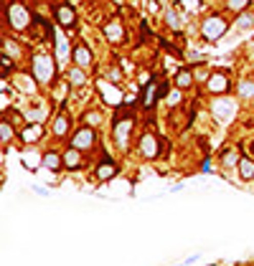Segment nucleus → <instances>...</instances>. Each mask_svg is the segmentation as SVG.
Segmentation results:
<instances>
[{
  "mask_svg": "<svg viewBox=\"0 0 254 266\" xmlns=\"http://www.w3.org/2000/svg\"><path fill=\"white\" fill-rule=\"evenodd\" d=\"M28 122H36V125H41L44 122V117H46V107H38V109H31L28 114Z\"/></svg>",
  "mask_w": 254,
  "mask_h": 266,
  "instance_id": "obj_27",
  "label": "nucleus"
},
{
  "mask_svg": "<svg viewBox=\"0 0 254 266\" xmlns=\"http://www.w3.org/2000/svg\"><path fill=\"white\" fill-rule=\"evenodd\" d=\"M165 20H168V26H171V28H181V26H183V20H181V18H178V13H173V10H168V13H165Z\"/></svg>",
  "mask_w": 254,
  "mask_h": 266,
  "instance_id": "obj_30",
  "label": "nucleus"
},
{
  "mask_svg": "<svg viewBox=\"0 0 254 266\" xmlns=\"http://www.w3.org/2000/svg\"><path fill=\"white\" fill-rule=\"evenodd\" d=\"M13 127H10V122H8V119H3V122H0V139H3V144H8V142H10V139H13Z\"/></svg>",
  "mask_w": 254,
  "mask_h": 266,
  "instance_id": "obj_23",
  "label": "nucleus"
},
{
  "mask_svg": "<svg viewBox=\"0 0 254 266\" xmlns=\"http://www.w3.org/2000/svg\"><path fill=\"white\" fill-rule=\"evenodd\" d=\"M237 91H239V96H244V99H252V96H254V81H239Z\"/></svg>",
  "mask_w": 254,
  "mask_h": 266,
  "instance_id": "obj_24",
  "label": "nucleus"
},
{
  "mask_svg": "<svg viewBox=\"0 0 254 266\" xmlns=\"http://www.w3.org/2000/svg\"><path fill=\"white\" fill-rule=\"evenodd\" d=\"M247 3L249 0H229V8L231 10H242V8H247Z\"/></svg>",
  "mask_w": 254,
  "mask_h": 266,
  "instance_id": "obj_33",
  "label": "nucleus"
},
{
  "mask_svg": "<svg viewBox=\"0 0 254 266\" xmlns=\"http://www.w3.org/2000/svg\"><path fill=\"white\" fill-rule=\"evenodd\" d=\"M158 94H160V84H150L147 89H145V96H142V104L150 109L153 104H155V99H158Z\"/></svg>",
  "mask_w": 254,
  "mask_h": 266,
  "instance_id": "obj_20",
  "label": "nucleus"
},
{
  "mask_svg": "<svg viewBox=\"0 0 254 266\" xmlns=\"http://www.w3.org/2000/svg\"><path fill=\"white\" fill-rule=\"evenodd\" d=\"M41 134H44V127H41V125H36V122H31V125L20 132V139H23L26 144H36V142L41 139Z\"/></svg>",
  "mask_w": 254,
  "mask_h": 266,
  "instance_id": "obj_16",
  "label": "nucleus"
},
{
  "mask_svg": "<svg viewBox=\"0 0 254 266\" xmlns=\"http://www.w3.org/2000/svg\"><path fill=\"white\" fill-rule=\"evenodd\" d=\"M20 162H23V167H28V170H38V167L44 165V155H38L33 147H28V150L20 152Z\"/></svg>",
  "mask_w": 254,
  "mask_h": 266,
  "instance_id": "obj_11",
  "label": "nucleus"
},
{
  "mask_svg": "<svg viewBox=\"0 0 254 266\" xmlns=\"http://www.w3.org/2000/svg\"><path fill=\"white\" fill-rule=\"evenodd\" d=\"M5 15H8V23L13 31H28L33 23V15L20 3H10V8H5Z\"/></svg>",
  "mask_w": 254,
  "mask_h": 266,
  "instance_id": "obj_1",
  "label": "nucleus"
},
{
  "mask_svg": "<svg viewBox=\"0 0 254 266\" xmlns=\"http://www.w3.org/2000/svg\"><path fill=\"white\" fill-rule=\"evenodd\" d=\"M176 86H178V89H188V86H193V74H190L188 68H183V71L176 74Z\"/></svg>",
  "mask_w": 254,
  "mask_h": 266,
  "instance_id": "obj_21",
  "label": "nucleus"
},
{
  "mask_svg": "<svg viewBox=\"0 0 254 266\" xmlns=\"http://www.w3.org/2000/svg\"><path fill=\"white\" fill-rule=\"evenodd\" d=\"M81 150H76V147H69L66 152H64V167H69V170H76V167H81Z\"/></svg>",
  "mask_w": 254,
  "mask_h": 266,
  "instance_id": "obj_17",
  "label": "nucleus"
},
{
  "mask_svg": "<svg viewBox=\"0 0 254 266\" xmlns=\"http://www.w3.org/2000/svg\"><path fill=\"white\" fill-rule=\"evenodd\" d=\"M206 86L211 94H224V91H229V79H226V74H211Z\"/></svg>",
  "mask_w": 254,
  "mask_h": 266,
  "instance_id": "obj_12",
  "label": "nucleus"
},
{
  "mask_svg": "<svg viewBox=\"0 0 254 266\" xmlns=\"http://www.w3.org/2000/svg\"><path fill=\"white\" fill-rule=\"evenodd\" d=\"M94 175H97L99 180H112V178L117 175V165H115V160H112L110 155H102V160H99Z\"/></svg>",
  "mask_w": 254,
  "mask_h": 266,
  "instance_id": "obj_8",
  "label": "nucleus"
},
{
  "mask_svg": "<svg viewBox=\"0 0 254 266\" xmlns=\"http://www.w3.org/2000/svg\"><path fill=\"white\" fill-rule=\"evenodd\" d=\"M239 175H242V180H254V160L249 157H242L239 160Z\"/></svg>",
  "mask_w": 254,
  "mask_h": 266,
  "instance_id": "obj_19",
  "label": "nucleus"
},
{
  "mask_svg": "<svg viewBox=\"0 0 254 266\" xmlns=\"http://www.w3.org/2000/svg\"><path fill=\"white\" fill-rule=\"evenodd\" d=\"M64 165V155H59V152H54V150H49L46 155H44V167H49V170H59Z\"/></svg>",
  "mask_w": 254,
  "mask_h": 266,
  "instance_id": "obj_18",
  "label": "nucleus"
},
{
  "mask_svg": "<svg viewBox=\"0 0 254 266\" xmlns=\"http://www.w3.org/2000/svg\"><path fill=\"white\" fill-rule=\"evenodd\" d=\"M104 36L112 41V43H120L122 38H125V31H122V23L115 18V20H110V23H104Z\"/></svg>",
  "mask_w": 254,
  "mask_h": 266,
  "instance_id": "obj_15",
  "label": "nucleus"
},
{
  "mask_svg": "<svg viewBox=\"0 0 254 266\" xmlns=\"http://www.w3.org/2000/svg\"><path fill=\"white\" fill-rule=\"evenodd\" d=\"M54 13H56L59 26H64V28H71L76 23V10L71 5H66V3H56V10Z\"/></svg>",
  "mask_w": 254,
  "mask_h": 266,
  "instance_id": "obj_9",
  "label": "nucleus"
},
{
  "mask_svg": "<svg viewBox=\"0 0 254 266\" xmlns=\"http://www.w3.org/2000/svg\"><path fill=\"white\" fill-rule=\"evenodd\" d=\"M249 26H254V15H249V13H242V15L237 18V28H249Z\"/></svg>",
  "mask_w": 254,
  "mask_h": 266,
  "instance_id": "obj_29",
  "label": "nucleus"
},
{
  "mask_svg": "<svg viewBox=\"0 0 254 266\" xmlns=\"http://www.w3.org/2000/svg\"><path fill=\"white\" fill-rule=\"evenodd\" d=\"M54 74H56V66H54V59H51L49 54H36V56H33V76H36L41 84L54 81Z\"/></svg>",
  "mask_w": 254,
  "mask_h": 266,
  "instance_id": "obj_2",
  "label": "nucleus"
},
{
  "mask_svg": "<svg viewBox=\"0 0 254 266\" xmlns=\"http://www.w3.org/2000/svg\"><path fill=\"white\" fill-rule=\"evenodd\" d=\"M99 119H102V117H99L97 112H89V114H87V125H89V127H92V125H99Z\"/></svg>",
  "mask_w": 254,
  "mask_h": 266,
  "instance_id": "obj_35",
  "label": "nucleus"
},
{
  "mask_svg": "<svg viewBox=\"0 0 254 266\" xmlns=\"http://www.w3.org/2000/svg\"><path fill=\"white\" fill-rule=\"evenodd\" d=\"M13 68V64H10V59L8 56H3V76H8V71Z\"/></svg>",
  "mask_w": 254,
  "mask_h": 266,
  "instance_id": "obj_36",
  "label": "nucleus"
},
{
  "mask_svg": "<svg viewBox=\"0 0 254 266\" xmlns=\"http://www.w3.org/2000/svg\"><path fill=\"white\" fill-rule=\"evenodd\" d=\"M56 54H59V59H66V41H64V36H56Z\"/></svg>",
  "mask_w": 254,
  "mask_h": 266,
  "instance_id": "obj_31",
  "label": "nucleus"
},
{
  "mask_svg": "<svg viewBox=\"0 0 254 266\" xmlns=\"http://www.w3.org/2000/svg\"><path fill=\"white\" fill-rule=\"evenodd\" d=\"M28 33H31V38H46V36H51V26L44 15H33V23H31Z\"/></svg>",
  "mask_w": 254,
  "mask_h": 266,
  "instance_id": "obj_10",
  "label": "nucleus"
},
{
  "mask_svg": "<svg viewBox=\"0 0 254 266\" xmlns=\"http://www.w3.org/2000/svg\"><path fill=\"white\" fill-rule=\"evenodd\" d=\"M107 79H110V81H120V79H122V71H120V68H110Z\"/></svg>",
  "mask_w": 254,
  "mask_h": 266,
  "instance_id": "obj_34",
  "label": "nucleus"
},
{
  "mask_svg": "<svg viewBox=\"0 0 254 266\" xmlns=\"http://www.w3.org/2000/svg\"><path fill=\"white\" fill-rule=\"evenodd\" d=\"M69 84H74V86H81L84 84V68L76 66L69 71Z\"/></svg>",
  "mask_w": 254,
  "mask_h": 266,
  "instance_id": "obj_25",
  "label": "nucleus"
},
{
  "mask_svg": "<svg viewBox=\"0 0 254 266\" xmlns=\"http://www.w3.org/2000/svg\"><path fill=\"white\" fill-rule=\"evenodd\" d=\"M239 160H242V157H239L234 150H226L224 157H221V165H224V167H234V165H239Z\"/></svg>",
  "mask_w": 254,
  "mask_h": 266,
  "instance_id": "obj_22",
  "label": "nucleus"
},
{
  "mask_svg": "<svg viewBox=\"0 0 254 266\" xmlns=\"http://www.w3.org/2000/svg\"><path fill=\"white\" fill-rule=\"evenodd\" d=\"M168 104H171V107H178V104H181V89H176V91L168 94Z\"/></svg>",
  "mask_w": 254,
  "mask_h": 266,
  "instance_id": "obj_32",
  "label": "nucleus"
},
{
  "mask_svg": "<svg viewBox=\"0 0 254 266\" xmlns=\"http://www.w3.org/2000/svg\"><path fill=\"white\" fill-rule=\"evenodd\" d=\"M226 28H229V20L224 18V15H208L203 23H201V33H203V38H208V41H216V38H221L224 33H226Z\"/></svg>",
  "mask_w": 254,
  "mask_h": 266,
  "instance_id": "obj_3",
  "label": "nucleus"
},
{
  "mask_svg": "<svg viewBox=\"0 0 254 266\" xmlns=\"http://www.w3.org/2000/svg\"><path fill=\"white\" fill-rule=\"evenodd\" d=\"M3 46H5V56H8V54H10L13 59H18V56H20V49H18V43H15V41H8V38H5V41H3Z\"/></svg>",
  "mask_w": 254,
  "mask_h": 266,
  "instance_id": "obj_28",
  "label": "nucleus"
},
{
  "mask_svg": "<svg viewBox=\"0 0 254 266\" xmlns=\"http://www.w3.org/2000/svg\"><path fill=\"white\" fill-rule=\"evenodd\" d=\"M97 89H99V94L104 96V102H107V104H112V107H122V104H125L122 91H120L117 86H110V84H107V79H99V81H97Z\"/></svg>",
  "mask_w": 254,
  "mask_h": 266,
  "instance_id": "obj_5",
  "label": "nucleus"
},
{
  "mask_svg": "<svg viewBox=\"0 0 254 266\" xmlns=\"http://www.w3.org/2000/svg\"><path fill=\"white\" fill-rule=\"evenodd\" d=\"M66 130H69V117H64V114H59V119H56V125H54V134L61 139L64 134H66Z\"/></svg>",
  "mask_w": 254,
  "mask_h": 266,
  "instance_id": "obj_26",
  "label": "nucleus"
},
{
  "mask_svg": "<svg viewBox=\"0 0 254 266\" xmlns=\"http://www.w3.org/2000/svg\"><path fill=\"white\" fill-rule=\"evenodd\" d=\"M71 59H74V64H76V66H81V68H89V66H92V51H89L84 43H79V46L74 49Z\"/></svg>",
  "mask_w": 254,
  "mask_h": 266,
  "instance_id": "obj_14",
  "label": "nucleus"
},
{
  "mask_svg": "<svg viewBox=\"0 0 254 266\" xmlns=\"http://www.w3.org/2000/svg\"><path fill=\"white\" fill-rule=\"evenodd\" d=\"M211 109H214V114H216L221 122H226V119H231V117L237 114V104H234L231 99H226V96H216L214 104H211Z\"/></svg>",
  "mask_w": 254,
  "mask_h": 266,
  "instance_id": "obj_6",
  "label": "nucleus"
},
{
  "mask_svg": "<svg viewBox=\"0 0 254 266\" xmlns=\"http://www.w3.org/2000/svg\"><path fill=\"white\" fill-rule=\"evenodd\" d=\"M120 3H122V0H120Z\"/></svg>",
  "mask_w": 254,
  "mask_h": 266,
  "instance_id": "obj_37",
  "label": "nucleus"
},
{
  "mask_svg": "<svg viewBox=\"0 0 254 266\" xmlns=\"http://www.w3.org/2000/svg\"><path fill=\"white\" fill-rule=\"evenodd\" d=\"M140 152H142V157H147V160H153V157H158V152H160V144H158V137L150 132H145L140 137Z\"/></svg>",
  "mask_w": 254,
  "mask_h": 266,
  "instance_id": "obj_7",
  "label": "nucleus"
},
{
  "mask_svg": "<svg viewBox=\"0 0 254 266\" xmlns=\"http://www.w3.org/2000/svg\"><path fill=\"white\" fill-rule=\"evenodd\" d=\"M94 142H97V132H94V127H79L76 134L71 137V147H76V150H89V147H94Z\"/></svg>",
  "mask_w": 254,
  "mask_h": 266,
  "instance_id": "obj_4",
  "label": "nucleus"
},
{
  "mask_svg": "<svg viewBox=\"0 0 254 266\" xmlns=\"http://www.w3.org/2000/svg\"><path fill=\"white\" fill-rule=\"evenodd\" d=\"M132 132V119H115V139L120 147H127V134Z\"/></svg>",
  "mask_w": 254,
  "mask_h": 266,
  "instance_id": "obj_13",
  "label": "nucleus"
}]
</instances>
